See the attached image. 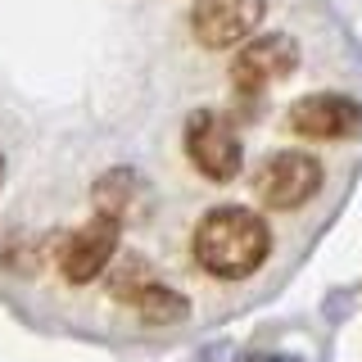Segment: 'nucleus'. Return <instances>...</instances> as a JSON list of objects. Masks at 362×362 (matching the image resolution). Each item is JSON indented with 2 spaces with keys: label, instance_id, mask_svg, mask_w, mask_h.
<instances>
[{
  "label": "nucleus",
  "instance_id": "1",
  "mask_svg": "<svg viewBox=\"0 0 362 362\" xmlns=\"http://www.w3.org/2000/svg\"><path fill=\"white\" fill-rule=\"evenodd\" d=\"M272 249V231L254 209L226 204V209L204 213L195 226V263L218 281H245L263 267Z\"/></svg>",
  "mask_w": 362,
  "mask_h": 362
},
{
  "label": "nucleus",
  "instance_id": "2",
  "mask_svg": "<svg viewBox=\"0 0 362 362\" xmlns=\"http://www.w3.org/2000/svg\"><path fill=\"white\" fill-rule=\"evenodd\" d=\"M186 154L209 181H231L245 163V145L218 109H199L186 122Z\"/></svg>",
  "mask_w": 362,
  "mask_h": 362
},
{
  "label": "nucleus",
  "instance_id": "3",
  "mask_svg": "<svg viewBox=\"0 0 362 362\" xmlns=\"http://www.w3.org/2000/svg\"><path fill=\"white\" fill-rule=\"evenodd\" d=\"M254 190L267 209H299L322 190V163L303 150H281L258 168Z\"/></svg>",
  "mask_w": 362,
  "mask_h": 362
},
{
  "label": "nucleus",
  "instance_id": "4",
  "mask_svg": "<svg viewBox=\"0 0 362 362\" xmlns=\"http://www.w3.org/2000/svg\"><path fill=\"white\" fill-rule=\"evenodd\" d=\"M294 68H299V45H294V37L267 32V37H254L231 59V86L240 90V95H263L267 86H276Z\"/></svg>",
  "mask_w": 362,
  "mask_h": 362
},
{
  "label": "nucleus",
  "instance_id": "5",
  "mask_svg": "<svg viewBox=\"0 0 362 362\" xmlns=\"http://www.w3.org/2000/svg\"><path fill=\"white\" fill-rule=\"evenodd\" d=\"M118 231H122V218L100 209L82 231L68 235V240L59 245V272H64V281H73V286L95 281L100 272L113 263V254H118Z\"/></svg>",
  "mask_w": 362,
  "mask_h": 362
},
{
  "label": "nucleus",
  "instance_id": "6",
  "mask_svg": "<svg viewBox=\"0 0 362 362\" xmlns=\"http://www.w3.org/2000/svg\"><path fill=\"white\" fill-rule=\"evenodd\" d=\"M267 18V0H199L190 9V28H195L199 45L209 50H226L254 37Z\"/></svg>",
  "mask_w": 362,
  "mask_h": 362
},
{
  "label": "nucleus",
  "instance_id": "7",
  "mask_svg": "<svg viewBox=\"0 0 362 362\" xmlns=\"http://www.w3.org/2000/svg\"><path fill=\"white\" fill-rule=\"evenodd\" d=\"M290 127L308 141H344V136L362 132V105L335 90H313V95L294 100Z\"/></svg>",
  "mask_w": 362,
  "mask_h": 362
},
{
  "label": "nucleus",
  "instance_id": "8",
  "mask_svg": "<svg viewBox=\"0 0 362 362\" xmlns=\"http://www.w3.org/2000/svg\"><path fill=\"white\" fill-rule=\"evenodd\" d=\"M113 290H118L122 299H127L132 308L141 313V322H150V326L181 322V317L190 313L186 299H181V294H173L168 286H158V281H127V276H118V281H113Z\"/></svg>",
  "mask_w": 362,
  "mask_h": 362
},
{
  "label": "nucleus",
  "instance_id": "9",
  "mask_svg": "<svg viewBox=\"0 0 362 362\" xmlns=\"http://www.w3.org/2000/svg\"><path fill=\"white\" fill-rule=\"evenodd\" d=\"M0 181H5V154H0Z\"/></svg>",
  "mask_w": 362,
  "mask_h": 362
}]
</instances>
